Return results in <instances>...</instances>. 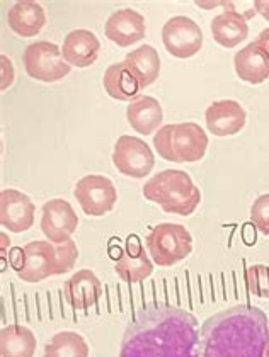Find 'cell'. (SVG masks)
<instances>
[{"label": "cell", "mask_w": 269, "mask_h": 357, "mask_svg": "<svg viewBox=\"0 0 269 357\" xmlns=\"http://www.w3.org/2000/svg\"><path fill=\"white\" fill-rule=\"evenodd\" d=\"M269 324L263 310L233 306L203 325L200 357H264Z\"/></svg>", "instance_id": "6da1fadb"}, {"label": "cell", "mask_w": 269, "mask_h": 357, "mask_svg": "<svg viewBox=\"0 0 269 357\" xmlns=\"http://www.w3.org/2000/svg\"><path fill=\"white\" fill-rule=\"evenodd\" d=\"M194 327L196 321L184 312H155L128 332L122 357H200Z\"/></svg>", "instance_id": "7a4b0ae2"}, {"label": "cell", "mask_w": 269, "mask_h": 357, "mask_svg": "<svg viewBox=\"0 0 269 357\" xmlns=\"http://www.w3.org/2000/svg\"><path fill=\"white\" fill-rule=\"evenodd\" d=\"M143 197L159 204L162 211L189 216L201 203V191L184 170L166 169L148 178L143 185Z\"/></svg>", "instance_id": "3957f363"}, {"label": "cell", "mask_w": 269, "mask_h": 357, "mask_svg": "<svg viewBox=\"0 0 269 357\" xmlns=\"http://www.w3.org/2000/svg\"><path fill=\"white\" fill-rule=\"evenodd\" d=\"M24 267L17 278L24 282L45 281L52 275L67 274L73 269L79 259V248L73 240L54 245L48 240H34L24 247Z\"/></svg>", "instance_id": "277c9868"}, {"label": "cell", "mask_w": 269, "mask_h": 357, "mask_svg": "<svg viewBox=\"0 0 269 357\" xmlns=\"http://www.w3.org/2000/svg\"><path fill=\"white\" fill-rule=\"evenodd\" d=\"M154 146L166 162L194 164L206 155L208 137L198 123H170L155 133Z\"/></svg>", "instance_id": "5b68a950"}, {"label": "cell", "mask_w": 269, "mask_h": 357, "mask_svg": "<svg viewBox=\"0 0 269 357\" xmlns=\"http://www.w3.org/2000/svg\"><path fill=\"white\" fill-rule=\"evenodd\" d=\"M145 245L154 264L161 267H173L191 255L193 235L182 225L161 223L155 225L147 235Z\"/></svg>", "instance_id": "8992f818"}, {"label": "cell", "mask_w": 269, "mask_h": 357, "mask_svg": "<svg viewBox=\"0 0 269 357\" xmlns=\"http://www.w3.org/2000/svg\"><path fill=\"white\" fill-rule=\"evenodd\" d=\"M26 73L33 80H40L45 84L60 82L70 75L72 67L64 60L61 48L50 41H36L26 46L24 55Z\"/></svg>", "instance_id": "52a82bcc"}, {"label": "cell", "mask_w": 269, "mask_h": 357, "mask_svg": "<svg viewBox=\"0 0 269 357\" xmlns=\"http://www.w3.org/2000/svg\"><path fill=\"white\" fill-rule=\"evenodd\" d=\"M73 196L87 216H104L115 208L118 201V189L109 177L91 174L77 182Z\"/></svg>", "instance_id": "ba28073f"}, {"label": "cell", "mask_w": 269, "mask_h": 357, "mask_svg": "<svg viewBox=\"0 0 269 357\" xmlns=\"http://www.w3.org/2000/svg\"><path fill=\"white\" fill-rule=\"evenodd\" d=\"M112 164L119 174L131 178H143L155 165L154 151L143 139L123 135L116 139L112 149Z\"/></svg>", "instance_id": "9c48e42d"}, {"label": "cell", "mask_w": 269, "mask_h": 357, "mask_svg": "<svg viewBox=\"0 0 269 357\" xmlns=\"http://www.w3.org/2000/svg\"><path fill=\"white\" fill-rule=\"evenodd\" d=\"M162 43L169 55L186 60L200 53L203 48V31L191 17L174 15L163 24Z\"/></svg>", "instance_id": "30bf717a"}, {"label": "cell", "mask_w": 269, "mask_h": 357, "mask_svg": "<svg viewBox=\"0 0 269 357\" xmlns=\"http://www.w3.org/2000/svg\"><path fill=\"white\" fill-rule=\"evenodd\" d=\"M79 228V216L67 199L54 197L46 201L41 208V231L48 242L60 243L72 240V235Z\"/></svg>", "instance_id": "8fae6325"}, {"label": "cell", "mask_w": 269, "mask_h": 357, "mask_svg": "<svg viewBox=\"0 0 269 357\" xmlns=\"http://www.w3.org/2000/svg\"><path fill=\"white\" fill-rule=\"evenodd\" d=\"M36 206L31 197L17 189L0 192V225L10 234H24L33 228Z\"/></svg>", "instance_id": "7c38bea8"}, {"label": "cell", "mask_w": 269, "mask_h": 357, "mask_svg": "<svg viewBox=\"0 0 269 357\" xmlns=\"http://www.w3.org/2000/svg\"><path fill=\"white\" fill-rule=\"evenodd\" d=\"M104 34L119 48H128L147 36L145 17L138 10L124 7L109 15L104 24Z\"/></svg>", "instance_id": "4fadbf2b"}, {"label": "cell", "mask_w": 269, "mask_h": 357, "mask_svg": "<svg viewBox=\"0 0 269 357\" xmlns=\"http://www.w3.org/2000/svg\"><path fill=\"white\" fill-rule=\"evenodd\" d=\"M206 128L215 137H233L244 130L247 114L242 104L233 99L217 100L205 112Z\"/></svg>", "instance_id": "5bb4252c"}, {"label": "cell", "mask_w": 269, "mask_h": 357, "mask_svg": "<svg viewBox=\"0 0 269 357\" xmlns=\"http://www.w3.org/2000/svg\"><path fill=\"white\" fill-rule=\"evenodd\" d=\"M119 252L122 254L116 259L115 273L124 282H128V284L142 282L154 273V261L148 257L147 252L140 245L138 236H128L126 248Z\"/></svg>", "instance_id": "9a60e30c"}, {"label": "cell", "mask_w": 269, "mask_h": 357, "mask_svg": "<svg viewBox=\"0 0 269 357\" xmlns=\"http://www.w3.org/2000/svg\"><path fill=\"white\" fill-rule=\"evenodd\" d=\"M101 41L92 31L73 29L65 36L61 55L70 67L87 68L94 65L99 58Z\"/></svg>", "instance_id": "2e32d148"}, {"label": "cell", "mask_w": 269, "mask_h": 357, "mask_svg": "<svg viewBox=\"0 0 269 357\" xmlns=\"http://www.w3.org/2000/svg\"><path fill=\"white\" fill-rule=\"evenodd\" d=\"M103 282L94 271L80 269L65 282V298L73 310H89L99 301Z\"/></svg>", "instance_id": "e0dca14e"}, {"label": "cell", "mask_w": 269, "mask_h": 357, "mask_svg": "<svg viewBox=\"0 0 269 357\" xmlns=\"http://www.w3.org/2000/svg\"><path fill=\"white\" fill-rule=\"evenodd\" d=\"M126 121L136 133L148 137L162 128L163 109L155 97L140 96L126 107Z\"/></svg>", "instance_id": "ac0fdd59"}, {"label": "cell", "mask_w": 269, "mask_h": 357, "mask_svg": "<svg viewBox=\"0 0 269 357\" xmlns=\"http://www.w3.org/2000/svg\"><path fill=\"white\" fill-rule=\"evenodd\" d=\"M7 24L21 38H33L46 24V13L41 3L33 0H19L7 13Z\"/></svg>", "instance_id": "d6986e66"}, {"label": "cell", "mask_w": 269, "mask_h": 357, "mask_svg": "<svg viewBox=\"0 0 269 357\" xmlns=\"http://www.w3.org/2000/svg\"><path fill=\"white\" fill-rule=\"evenodd\" d=\"M210 29H212L213 40L218 45L224 48H235L249 36L247 15L237 13L233 6H230L224 13L213 17Z\"/></svg>", "instance_id": "ffe728a7"}, {"label": "cell", "mask_w": 269, "mask_h": 357, "mask_svg": "<svg viewBox=\"0 0 269 357\" xmlns=\"http://www.w3.org/2000/svg\"><path fill=\"white\" fill-rule=\"evenodd\" d=\"M233 67L237 77L247 84L259 85L269 79V58L254 41L235 53Z\"/></svg>", "instance_id": "44dd1931"}, {"label": "cell", "mask_w": 269, "mask_h": 357, "mask_svg": "<svg viewBox=\"0 0 269 357\" xmlns=\"http://www.w3.org/2000/svg\"><path fill=\"white\" fill-rule=\"evenodd\" d=\"M123 61L142 89L157 82L159 75H161V56L152 45H143L133 50L124 56Z\"/></svg>", "instance_id": "7402d4cb"}, {"label": "cell", "mask_w": 269, "mask_h": 357, "mask_svg": "<svg viewBox=\"0 0 269 357\" xmlns=\"http://www.w3.org/2000/svg\"><path fill=\"white\" fill-rule=\"evenodd\" d=\"M103 85L109 97L122 100V102L135 100L136 97H140L138 94L142 91V87L136 82L135 77L131 75L130 70L126 68L124 61L109 65L106 72H104Z\"/></svg>", "instance_id": "603a6c76"}, {"label": "cell", "mask_w": 269, "mask_h": 357, "mask_svg": "<svg viewBox=\"0 0 269 357\" xmlns=\"http://www.w3.org/2000/svg\"><path fill=\"white\" fill-rule=\"evenodd\" d=\"M38 340L33 330L24 325H7L0 330V354L2 357H34Z\"/></svg>", "instance_id": "cb8c5ba5"}, {"label": "cell", "mask_w": 269, "mask_h": 357, "mask_svg": "<svg viewBox=\"0 0 269 357\" xmlns=\"http://www.w3.org/2000/svg\"><path fill=\"white\" fill-rule=\"evenodd\" d=\"M91 347L80 333L65 330L54 333L45 345L43 357H89Z\"/></svg>", "instance_id": "d4e9b609"}, {"label": "cell", "mask_w": 269, "mask_h": 357, "mask_svg": "<svg viewBox=\"0 0 269 357\" xmlns=\"http://www.w3.org/2000/svg\"><path fill=\"white\" fill-rule=\"evenodd\" d=\"M247 288L257 298H269V267L264 264H254L245 273Z\"/></svg>", "instance_id": "484cf974"}, {"label": "cell", "mask_w": 269, "mask_h": 357, "mask_svg": "<svg viewBox=\"0 0 269 357\" xmlns=\"http://www.w3.org/2000/svg\"><path fill=\"white\" fill-rule=\"evenodd\" d=\"M251 221L261 234L269 236V194H261L251 206Z\"/></svg>", "instance_id": "4316f807"}, {"label": "cell", "mask_w": 269, "mask_h": 357, "mask_svg": "<svg viewBox=\"0 0 269 357\" xmlns=\"http://www.w3.org/2000/svg\"><path fill=\"white\" fill-rule=\"evenodd\" d=\"M0 60H2V85L0 87H2V91H6L14 80V67L6 55L0 56Z\"/></svg>", "instance_id": "83f0119b"}, {"label": "cell", "mask_w": 269, "mask_h": 357, "mask_svg": "<svg viewBox=\"0 0 269 357\" xmlns=\"http://www.w3.org/2000/svg\"><path fill=\"white\" fill-rule=\"evenodd\" d=\"M9 262L15 273H21L22 267H24V248H21V247L13 248L9 254Z\"/></svg>", "instance_id": "f1b7e54d"}, {"label": "cell", "mask_w": 269, "mask_h": 357, "mask_svg": "<svg viewBox=\"0 0 269 357\" xmlns=\"http://www.w3.org/2000/svg\"><path fill=\"white\" fill-rule=\"evenodd\" d=\"M254 43L257 45V48L263 50V52L266 53V56L269 58V28L261 31V33L257 34Z\"/></svg>", "instance_id": "f546056e"}, {"label": "cell", "mask_w": 269, "mask_h": 357, "mask_svg": "<svg viewBox=\"0 0 269 357\" xmlns=\"http://www.w3.org/2000/svg\"><path fill=\"white\" fill-rule=\"evenodd\" d=\"M254 9L257 14H261L266 21H269V0H256Z\"/></svg>", "instance_id": "4dcf8cb0"}, {"label": "cell", "mask_w": 269, "mask_h": 357, "mask_svg": "<svg viewBox=\"0 0 269 357\" xmlns=\"http://www.w3.org/2000/svg\"><path fill=\"white\" fill-rule=\"evenodd\" d=\"M264 357H269V344H268V349H266V356Z\"/></svg>", "instance_id": "1f68e13d"}]
</instances>
